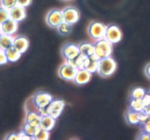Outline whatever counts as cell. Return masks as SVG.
Returning a JSON list of instances; mask_svg holds the SVG:
<instances>
[{"instance_id":"6da1fadb","label":"cell","mask_w":150,"mask_h":140,"mask_svg":"<svg viewBox=\"0 0 150 140\" xmlns=\"http://www.w3.org/2000/svg\"><path fill=\"white\" fill-rule=\"evenodd\" d=\"M117 68V65L115 60L109 57L100 60L98 72L102 77L107 78L111 76L116 71Z\"/></svg>"},{"instance_id":"7a4b0ae2","label":"cell","mask_w":150,"mask_h":140,"mask_svg":"<svg viewBox=\"0 0 150 140\" xmlns=\"http://www.w3.org/2000/svg\"><path fill=\"white\" fill-rule=\"evenodd\" d=\"M95 48V54L100 60L111 57L113 51L112 43L105 38L98 40L94 43Z\"/></svg>"},{"instance_id":"3957f363","label":"cell","mask_w":150,"mask_h":140,"mask_svg":"<svg viewBox=\"0 0 150 140\" xmlns=\"http://www.w3.org/2000/svg\"><path fill=\"white\" fill-rule=\"evenodd\" d=\"M107 26L104 25L100 22H92L89 26L88 32L89 35L92 39L96 41L105 38V32H106Z\"/></svg>"},{"instance_id":"277c9868","label":"cell","mask_w":150,"mask_h":140,"mask_svg":"<svg viewBox=\"0 0 150 140\" xmlns=\"http://www.w3.org/2000/svg\"><path fill=\"white\" fill-rule=\"evenodd\" d=\"M78 70L79 69L77 68L66 62L60 67L59 70V76L62 79L68 81V82L74 81Z\"/></svg>"},{"instance_id":"5b68a950","label":"cell","mask_w":150,"mask_h":140,"mask_svg":"<svg viewBox=\"0 0 150 140\" xmlns=\"http://www.w3.org/2000/svg\"><path fill=\"white\" fill-rule=\"evenodd\" d=\"M64 22V15L62 10L54 9L49 11L46 16V23L51 27L58 28Z\"/></svg>"},{"instance_id":"8992f818","label":"cell","mask_w":150,"mask_h":140,"mask_svg":"<svg viewBox=\"0 0 150 140\" xmlns=\"http://www.w3.org/2000/svg\"><path fill=\"white\" fill-rule=\"evenodd\" d=\"M53 100L52 95L45 92H39L32 97V102L36 106L38 110L49 105Z\"/></svg>"},{"instance_id":"52a82bcc","label":"cell","mask_w":150,"mask_h":140,"mask_svg":"<svg viewBox=\"0 0 150 140\" xmlns=\"http://www.w3.org/2000/svg\"><path fill=\"white\" fill-rule=\"evenodd\" d=\"M122 38V33L120 28L116 25H109L107 26L105 32V38L108 40L112 44L117 43L121 41Z\"/></svg>"},{"instance_id":"ba28073f","label":"cell","mask_w":150,"mask_h":140,"mask_svg":"<svg viewBox=\"0 0 150 140\" xmlns=\"http://www.w3.org/2000/svg\"><path fill=\"white\" fill-rule=\"evenodd\" d=\"M65 103L63 100H53L51 104L48 106V114L57 119L64 110Z\"/></svg>"},{"instance_id":"9c48e42d","label":"cell","mask_w":150,"mask_h":140,"mask_svg":"<svg viewBox=\"0 0 150 140\" xmlns=\"http://www.w3.org/2000/svg\"><path fill=\"white\" fill-rule=\"evenodd\" d=\"M64 21L73 25L77 23L81 17L80 12L76 7H67L62 10Z\"/></svg>"},{"instance_id":"30bf717a","label":"cell","mask_w":150,"mask_h":140,"mask_svg":"<svg viewBox=\"0 0 150 140\" xmlns=\"http://www.w3.org/2000/svg\"><path fill=\"white\" fill-rule=\"evenodd\" d=\"M62 54L66 61L72 60L80 54L79 45L73 43H67L63 46L62 50Z\"/></svg>"},{"instance_id":"8fae6325","label":"cell","mask_w":150,"mask_h":140,"mask_svg":"<svg viewBox=\"0 0 150 140\" xmlns=\"http://www.w3.org/2000/svg\"><path fill=\"white\" fill-rule=\"evenodd\" d=\"M100 59L96 54H94L92 57H86L83 63V68L87 70L92 73L98 72L100 64Z\"/></svg>"},{"instance_id":"7c38bea8","label":"cell","mask_w":150,"mask_h":140,"mask_svg":"<svg viewBox=\"0 0 150 140\" xmlns=\"http://www.w3.org/2000/svg\"><path fill=\"white\" fill-rule=\"evenodd\" d=\"M18 23L13 19H9L1 23V33L9 35H13L18 30Z\"/></svg>"},{"instance_id":"4fadbf2b","label":"cell","mask_w":150,"mask_h":140,"mask_svg":"<svg viewBox=\"0 0 150 140\" xmlns=\"http://www.w3.org/2000/svg\"><path fill=\"white\" fill-rule=\"evenodd\" d=\"M92 76V73L86 69H79L74 79V82L79 85H86L91 80Z\"/></svg>"},{"instance_id":"5bb4252c","label":"cell","mask_w":150,"mask_h":140,"mask_svg":"<svg viewBox=\"0 0 150 140\" xmlns=\"http://www.w3.org/2000/svg\"><path fill=\"white\" fill-rule=\"evenodd\" d=\"M42 114L39 112L29 111L26 113V123L28 124L38 128L40 126L41 120H42Z\"/></svg>"},{"instance_id":"9a60e30c","label":"cell","mask_w":150,"mask_h":140,"mask_svg":"<svg viewBox=\"0 0 150 140\" xmlns=\"http://www.w3.org/2000/svg\"><path fill=\"white\" fill-rule=\"evenodd\" d=\"M29 45V41L25 36H17L14 38L13 47L19 52L23 54L28 49Z\"/></svg>"},{"instance_id":"2e32d148","label":"cell","mask_w":150,"mask_h":140,"mask_svg":"<svg viewBox=\"0 0 150 140\" xmlns=\"http://www.w3.org/2000/svg\"><path fill=\"white\" fill-rule=\"evenodd\" d=\"M10 18L13 19L14 21H17L18 23L21 22L25 19L26 16V10L25 7H21V6L17 5L13 9L10 10Z\"/></svg>"},{"instance_id":"e0dca14e","label":"cell","mask_w":150,"mask_h":140,"mask_svg":"<svg viewBox=\"0 0 150 140\" xmlns=\"http://www.w3.org/2000/svg\"><path fill=\"white\" fill-rule=\"evenodd\" d=\"M80 54L84 57H92L95 54V45L90 43H82L79 45Z\"/></svg>"},{"instance_id":"ac0fdd59","label":"cell","mask_w":150,"mask_h":140,"mask_svg":"<svg viewBox=\"0 0 150 140\" xmlns=\"http://www.w3.org/2000/svg\"><path fill=\"white\" fill-rule=\"evenodd\" d=\"M14 43V38L13 35L1 34L0 37V48L4 51H7L9 48L13 47Z\"/></svg>"},{"instance_id":"d6986e66","label":"cell","mask_w":150,"mask_h":140,"mask_svg":"<svg viewBox=\"0 0 150 140\" xmlns=\"http://www.w3.org/2000/svg\"><path fill=\"white\" fill-rule=\"evenodd\" d=\"M56 120L57 119L54 118V117L51 115H45L42 116V120H41L40 126L42 129H45L47 131H51L53 128L54 127L56 124Z\"/></svg>"},{"instance_id":"ffe728a7","label":"cell","mask_w":150,"mask_h":140,"mask_svg":"<svg viewBox=\"0 0 150 140\" xmlns=\"http://www.w3.org/2000/svg\"><path fill=\"white\" fill-rule=\"evenodd\" d=\"M125 118L127 123H129V124H140V115H139V112L134 111V110L131 109L130 108H129V110L126 113Z\"/></svg>"},{"instance_id":"44dd1931","label":"cell","mask_w":150,"mask_h":140,"mask_svg":"<svg viewBox=\"0 0 150 140\" xmlns=\"http://www.w3.org/2000/svg\"><path fill=\"white\" fill-rule=\"evenodd\" d=\"M5 52L7 59H8V61L10 63H15V62L18 61L21 58V56L22 54L21 53L17 51L14 47L9 48L7 51H5Z\"/></svg>"},{"instance_id":"7402d4cb","label":"cell","mask_w":150,"mask_h":140,"mask_svg":"<svg viewBox=\"0 0 150 140\" xmlns=\"http://www.w3.org/2000/svg\"><path fill=\"white\" fill-rule=\"evenodd\" d=\"M129 108L134 110V111L138 112H143L145 108V105L143 101V99H131Z\"/></svg>"},{"instance_id":"603a6c76","label":"cell","mask_w":150,"mask_h":140,"mask_svg":"<svg viewBox=\"0 0 150 140\" xmlns=\"http://www.w3.org/2000/svg\"><path fill=\"white\" fill-rule=\"evenodd\" d=\"M50 137L49 131L45 130L41 127H38L37 129L35 136H33L34 139L35 140H48Z\"/></svg>"},{"instance_id":"cb8c5ba5","label":"cell","mask_w":150,"mask_h":140,"mask_svg":"<svg viewBox=\"0 0 150 140\" xmlns=\"http://www.w3.org/2000/svg\"><path fill=\"white\" fill-rule=\"evenodd\" d=\"M86 57H83L81 54H79L77 57H76L75 58L72 59V60H67V63H69L70 64L73 65V66H75L76 68H77L78 69H82L83 68V63H84V60Z\"/></svg>"},{"instance_id":"d4e9b609","label":"cell","mask_w":150,"mask_h":140,"mask_svg":"<svg viewBox=\"0 0 150 140\" xmlns=\"http://www.w3.org/2000/svg\"><path fill=\"white\" fill-rule=\"evenodd\" d=\"M6 139L8 140H29L34 139L33 137L29 136L24 132L22 131L21 133H13L11 134L8 135Z\"/></svg>"},{"instance_id":"484cf974","label":"cell","mask_w":150,"mask_h":140,"mask_svg":"<svg viewBox=\"0 0 150 140\" xmlns=\"http://www.w3.org/2000/svg\"><path fill=\"white\" fill-rule=\"evenodd\" d=\"M57 29H58V32L60 35H69V34H70V32H72V29H73V25L64 21L63 23H62L59 26V27L57 28Z\"/></svg>"},{"instance_id":"4316f807","label":"cell","mask_w":150,"mask_h":140,"mask_svg":"<svg viewBox=\"0 0 150 140\" xmlns=\"http://www.w3.org/2000/svg\"><path fill=\"white\" fill-rule=\"evenodd\" d=\"M146 94V91L144 89L136 87L132 90L130 97H131V99H143Z\"/></svg>"},{"instance_id":"83f0119b","label":"cell","mask_w":150,"mask_h":140,"mask_svg":"<svg viewBox=\"0 0 150 140\" xmlns=\"http://www.w3.org/2000/svg\"><path fill=\"white\" fill-rule=\"evenodd\" d=\"M17 5V0H1V7L7 10H10Z\"/></svg>"},{"instance_id":"f1b7e54d","label":"cell","mask_w":150,"mask_h":140,"mask_svg":"<svg viewBox=\"0 0 150 140\" xmlns=\"http://www.w3.org/2000/svg\"><path fill=\"white\" fill-rule=\"evenodd\" d=\"M10 19V10L4 8V7H0V21L1 23H4L6 21Z\"/></svg>"},{"instance_id":"f546056e","label":"cell","mask_w":150,"mask_h":140,"mask_svg":"<svg viewBox=\"0 0 150 140\" xmlns=\"http://www.w3.org/2000/svg\"><path fill=\"white\" fill-rule=\"evenodd\" d=\"M37 129H38V128L35 127V126H31V125L26 123L23 127V131L24 132L25 134H26L27 135H29V136L33 137V136H35V132H36Z\"/></svg>"},{"instance_id":"4dcf8cb0","label":"cell","mask_w":150,"mask_h":140,"mask_svg":"<svg viewBox=\"0 0 150 140\" xmlns=\"http://www.w3.org/2000/svg\"><path fill=\"white\" fill-rule=\"evenodd\" d=\"M8 62V59H7V55H6L5 51L1 49L0 50V65H5Z\"/></svg>"},{"instance_id":"1f68e13d","label":"cell","mask_w":150,"mask_h":140,"mask_svg":"<svg viewBox=\"0 0 150 140\" xmlns=\"http://www.w3.org/2000/svg\"><path fill=\"white\" fill-rule=\"evenodd\" d=\"M32 0H17L18 5L21 6L23 7H27L32 3Z\"/></svg>"},{"instance_id":"d6a6232c","label":"cell","mask_w":150,"mask_h":140,"mask_svg":"<svg viewBox=\"0 0 150 140\" xmlns=\"http://www.w3.org/2000/svg\"><path fill=\"white\" fill-rule=\"evenodd\" d=\"M139 137H138V139H142V140H150V136L149 134L146 132L145 131H143L142 133L139 135Z\"/></svg>"},{"instance_id":"836d02e7","label":"cell","mask_w":150,"mask_h":140,"mask_svg":"<svg viewBox=\"0 0 150 140\" xmlns=\"http://www.w3.org/2000/svg\"><path fill=\"white\" fill-rule=\"evenodd\" d=\"M143 101L144 103L145 107L146 106H149L150 105V92L149 93H146L145 95V96L143 98Z\"/></svg>"},{"instance_id":"e575fe53","label":"cell","mask_w":150,"mask_h":140,"mask_svg":"<svg viewBox=\"0 0 150 140\" xmlns=\"http://www.w3.org/2000/svg\"><path fill=\"white\" fill-rule=\"evenodd\" d=\"M144 127V131H145L147 133L150 134V120H148L146 123H145L144 124L142 125Z\"/></svg>"},{"instance_id":"d590c367","label":"cell","mask_w":150,"mask_h":140,"mask_svg":"<svg viewBox=\"0 0 150 140\" xmlns=\"http://www.w3.org/2000/svg\"><path fill=\"white\" fill-rule=\"evenodd\" d=\"M145 74L146 75V76H147L148 78L150 79V63H149V64L146 66V68H145Z\"/></svg>"},{"instance_id":"8d00e7d4","label":"cell","mask_w":150,"mask_h":140,"mask_svg":"<svg viewBox=\"0 0 150 140\" xmlns=\"http://www.w3.org/2000/svg\"><path fill=\"white\" fill-rule=\"evenodd\" d=\"M62 1H70V0H62Z\"/></svg>"},{"instance_id":"74e56055","label":"cell","mask_w":150,"mask_h":140,"mask_svg":"<svg viewBox=\"0 0 150 140\" xmlns=\"http://www.w3.org/2000/svg\"></svg>"}]
</instances>
